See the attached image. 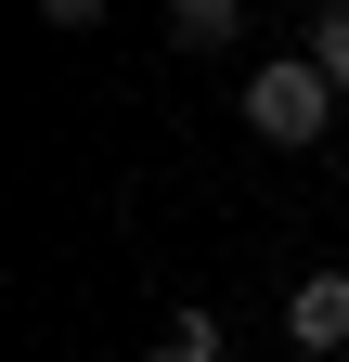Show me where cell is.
Masks as SVG:
<instances>
[{
	"instance_id": "6da1fadb",
	"label": "cell",
	"mask_w": 349,
	"mask_h": 362,
	"mask_svg": "<svg viewBox=\"0 0 349 362\" xmlns=\"http://www.w3.org/2000/svg\"><path fill=\"white\" fill-rule=\"evenodd\" d=\"M246 129H259V143H324V129H336V78L311 65V52H285V65H246Z\"/></svg>"
},
{
	"instance_id": "7a4b0ae2",
	"label": "cell",
	"mask_w": 349,
	"mask_h": 362,
	"mask_svg": "<svg viewBox=\"0 0 349 362\" xmlns=\"http://www.w3.org/2000/svg\"><path fill=\"white\" fill-rule=\"evenodd\" d=\"M285 337L324 349V362L349 349V272H297V285H285Z\"/></svg>"
},
{
	"instance_id": "3957f363",
	"label": "cell",
	"mask_w": 349,
	"mask_h": 362,
	"mask_svg": "<svg viewBox=\"0 0 349 362\" xmlns=\"http://www.w3.org/2000/svg\"><path fill=\"white\" fill-rule=\"evenodd\" d=\"M168 39H182V52H233V39H246V0H168Z\"/></svg>"
},
{
	"instance_id": "277c9868",
	"label": "cell",
	"mask_w": 349,
	"mask_h": 362,
	"mask_svg": "<svg viewBox=\"0 0 349 362\" xmlns=\"http://www.w3.org/2000/svg\"><path fill=\"white\" fill-rule=\"evenodd\" d=\"M143 362H220V310H207V298H182V310L155 324V349H143Z\"/></svg>"
},
{
	"instance_id": "5b68a950",
	"label": "cell",
	"mask_w": 349,
	"mask_h": 362,
	"mask_svg": "<svg viewBox=\"0 0 349 362\" xmlns=\"http://www.w3.org/2000/svg\"><path fill=\"white\" fill-rule=\"evenodd\" d=\"M297 52H311L336 90H349V0H324V13H311V39H297Z\"/></svg>"
},
{
	"instance_id": "8992f818",
	"label": "cell",
	"mask_w": 349,
	"mask_h": 362,
	"mask_svg": "<svg viewBox=\"0 0 349 362\" xmlns=\"http://www.w3.org/2000/svg\"><path fill=\"white\" fill-rule=\"evenodd\" d=\"M39 26H104V0H39Z\"/></svg>"
},
{
	"instance_id": "52a82bcc",
	"label": "cell",
	"mask_w": 349,
	"mask_h": 362,
	"mask_svg": "<svg viewBox=\"0 0 349 362\" xmlns=\"http://www.w3.org/2000/svg\"><path fill=\"white\" fill-rule=\"evenodd\" d=\"M336 362H349V349H336Z\"/></svg>"
}]
</instances>
